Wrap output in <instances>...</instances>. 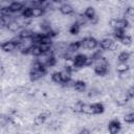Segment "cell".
Wrapping results in <instances>:
<instances>
[{
    "mask_svg": "<svg viewBox=\"0 0 134 134\" xmlns=\"http://www.w3.org/2000/svg\"><path fill=\"white\" fill-rule=\"evenodd\" d=\"M82 47L84 48H87V49H94L98 46V42L95 38H92V37H87V38H84L82 41Z\"/></svg>",
    "mask_w": 134,
    "mask_h": 134,
    "instance_id": "obj_1",
    "label": "cell"
},
{
    "mask_svg": "<svg viewBox=\"0 0 134 134\" xmlns=\"http://www.w3.org/2000/svg\"><path fill=\"white\" fill-rule=\"evenodd\" d=\"M86 59H87V55L85 54H76L73 58V66L76 68H82L86 66Z\"/></svg>",
    "mask_w": 134,
    "mask_h": 134,
    "instance_id": "obj_2",
    "label": "cell"
},
{
    "mask_svg": "<svg viewBox=\"0 0 134 134\" xmlns=\"http://www.w3.org/2000/svg\"><path fill=\"white\" fill-rule=\"evenodd\" d=\"M120 128H121V124H120V121L118 119H113L108 125V130H109V132L111 134H115V133L119 132Z\"/></svg>",
    "mask_w": 134,
    "mask_h": 134,
    "instance_id": "obj_3",
    "label": "cell"
},
{
    "mask_svg": "<svg viewBox=\"0 0 134 134\" xmlns=\"http://www.w3.org/2000/svg\"><path fill=\"white\" fill-rule=\"evenodd\" d=\"M108 72V64H96L94 67V73L96 75L103 76Z\"/></svg>",
    "mask_w": 134,
    "mask_h": 134,
    "instance_id": "obj_4",
    "label": "cell"
},
{
    "mask_svg": "<svg viewBox=\"0 0 134 134\" xmlns=\"http://www.w3.org/2000/svg\"><path fill=\"white\" fill-rule=\"evenodd\" d=\"M130 25L129 23V20L122 18V19H115V22H114V28H120V29H125L128 28Z\"/></svg>",
    "mask_w": 134,
    "mask_h": 134,
    "instance_id": "obj_5",
    "label": "cell"
},
{
    "mask_svg": "<svg viewBox=\"0 0 134 134\" xmlns=\"http://www.w3.org/2000/svg\"><path fill=\"white\" fill-rule=\"evenodd\" d=\"M113 42H114L113 40H111L109 38H105V39H103L102 41L98 42V46L102 50H110Z\"/></svg>",
    "mask_w": 134,
    "mask_h": 134,
    "instance_id": "obj_6",
    "label": "cell"
},
{
    "mask_svg": "<svg viewBox=\"0 0 134 134\" xmlns=\"http://www.w3.org/2000/svg\"><path fill=\"white\" fill-rule=\"evenodd\" d=\"M17 48V45L15 44V42L13 40L9 41H5L4 43H2V50L5 52H12Z\"/></svg>",
    "mask_w": 134,
    "mask_h": 134,
    "instance_id": "obj_7",
    "label": "cell"
},
{
    "mask_svg": "<svg viewBox=\"0 0 134 134\" xmlns=\"http://www.w3.org/2000/svg\"><path fill=\"white\" fill-rule=\"evenodd\" d=\"M84 16H85V18L87 20H91L92 21V20L96 19V12L92 6H88L84 12Z\"/></svg>",
    "mask_w": 134,
    "mask_h": 134,
    "instance_id": "obj_8",
    "label": "cell"
},
{
    "mask_svg": "<svg viewBox=\"0 0 134 134\" xmlns=\"http://www.w3.org/2000/svg\"><path fill=\"white\" fill-rule=\"evenodd\" d=\"M8 7L12 10V13H18V12H21L23 9L24 5L19 1H14L8 5Z\"/></svg>",
    "mask_w": 134,
    "mask_h": 134,
    "instance_id": "obj_9",
    "label": "cell"
},
{
    "mask_svg": "<svg viewBox=\"0 0 134 134\" xmlns=\"http://www.w3.org/2000/svg\"><path fill=\"white\" fill-rule=\"evenodd\" d=\"M60 12H61V14H63V15H65V16H68V15H71L72 13H73V7L70 5V4H68V3H65V4H62L61 6H60Z\"/></svg>",
    "mask_w": 134,
    "mask_h": 134,
    "instance_id": "obj_10",
    "label": "cell"
},
{
    "mask_svg": "<svg viewBox=\"0 0 134 134\" xmlns=\"http://www.w3.org/2000/svg\"><path fill=\"white\" fill-rule=\"evenodd\" d=\"M91 109H92V114H100L105 111V107L103 104L100 103H94L91 105Z\"/></svg>",
    "mask_w": 134,
    "mask_h": 134,
    "instance_id": "obj_11",
    "label": "cell"
},
{
    "mask_svg": "<svg viewBox=\"0 0 134 134\" xmlns=\"http://www.w3.org/2000/svg\"><path fill=\"white\" fill-rule=\"evenodd\" d=\"M81 47H82L81 41H74V42H71V43L68 45V47H67L66 49H68V50H67L68 52H75V51H77Z\"/></svg>",
    "mask_w": 134,
    "mask_h": 134,
    "instance_id": "obj_12",
    "label": "cell"
},
{
    "mask_svg": "<svg viewBox=\"0 0 134 134\" xmlns=\"http://www.w3.org/2000/svg\"><path fill=\"white\" fill-rule=\"evenodd\" d=\"M44 15V8L41 6H34L31 7V17L39 18Z\"/></svg>",
    "mask_w": 134,
    "mask_h": 134,
    "instance_id": "obj_13",
    "label": "cell"
},
{
    "mask_svg": "<svg viewBox=\"0 0 134 134\" xmlns=\"http://www.w3.org/2000/svg\"><path fill=\"white\" fill-rule=\"evenodd\" d=\"M29 54H31L34 57H40V55L43 54V52H42L40 46L37 45V44H35V45H31L29 47Z\"/></svg>",
    "mask_w": 134,
    "mask_h": 134,
    "instance_id": "obj_14",
    "label": "cell"
},
{
    "mask_svg": "<svg viewBox=\"0 0 134 134\" xmlns=\"http://www.w3.org/2000/svg\"><path fill=\"white\" fill-rule=\"evenodd\" d=\"M46 119H47V114H45V113L39 114L38 116H36L34 118V125L35 126H42Z\"/></svg>",
    "mask_w": 134,
    "mask_h": 134,
    "instance_id": "obj_15",
    "label": "cell"
},
{
    "mask_svg": "<svg viewBox=\"0 0 134 134\" xmlns=\"http://www.w3.org/2000/svg\"><path fill=\"white\" fill-rule=\"evenodd\" d=\"M43 75H44V73H42L41 71L36 70V69H31V70L29 71V79H30L31 81H38V80H40Z\"/></svg>",
    "mask_w": 134,
    "mask_h": 134,
    "instance_id": "obj_16",
    "label": "cell"
},
{
    "mask_svg": "<svg viewBox=\"0 0 134 134\" xmlns=\"http://www.w3.org/2000/svg\"><path fill=\"white\" fill-rule=\"evenodd\" d=\"M32 34H34L32 30L27 29V28H24V29H22V30L19 32V37H20L22 40H24V39L26 40V39H30L31 36H32Z\"/></svg>",
    "mask_w": 134,
    "mask_h": 134,
    "instance_id": "obj_17",
    "label": "cell"
},
{
    "mask_svg": "<svg viewBox=\"0 0 134 134\" xmlns=\"http://www.w3.org/2000/svg\"><path fill=\"white\" fill-rule=\"evenodd\" d=\"M130 53L128 51H121L118 57H117V60L119 63H128V61L130 60Z\"/></svg>",
    "mask_w": 134,
    "mask_h": 134,
    "instance_id": "obj_18",
    "label": "cell"
},
{
    "mask_svg": "<svg viewBox=\"0 0 134 134\" xmlns=\"http://www.w3.org/2000/svg\"><path fill=\"white\" fill-rule=\"evenodd\" d=\"M72 88L77 92H82V91H84L86 89V83L84 81H75V83H74Z\"/></svg>",
    "mask_w": 134,
    "mask_h": 134,
    "instance_id": "obj_19",
    "label": "cell"
},
{
    "mask_svg": "<svg viewBox=\"0 0 134 134\" xmlns=\"http://www.w3.org/2000/svg\"><path fill=\"white\" fill-rule=\"evenodd\" d=\"M126 30L125 29H120V28H114V31H113V37L116 39V40H120L125 35H126Z\"/></svg>",
    "mask_w": 134,
    "mask_h": 134,
    "instance_id": "obj_20",
    "label": "cell"
},
{
    "mask_svg": "<svg viewBox=\"0 0 134 134\" xmlns=\"http://www.w3.org/2000/svg\"><path fill=\"white\" fill-rule=\"evenodd\" d=\"M80 30H81V25H80L77 22H74V23L71 24L70 27H69V32H70L71 35H77V34L80 32Z\"/></svg>",
    "mask_w": 134,
    "mask_h": 134,
    "instance_id": "obj_21",
    "label": "cell"
},
{
    "mask_svg": "<svg viewBox=\"0 0 134 134\" xmlns=\"http://www.w3.org/2000/svg\"><path fill=\"white\" fill-rule=\"evenodd\" d=\"M129 69H130V66L128 65V63H119L116 68L117 72H119V73H126Z\"/></svg>",
    "mask_w": 134,
    "mask_h": 134,
    "instance_id": "obj_22",
    "label": "cell"
},
{
    "mask_svg": "<svg viewBox=\"0 0 134 134\" xmlns=\"http://www.w3.org/2000/svg\"><path fill=\"white\" fill-rule=\"evenodd\" d=\"M6 27H7V29L9 30V31H17L18 29H19V27H20V24L18 23V22H14V21H12V22H8L7 24H6Z\"/></svg>",
    "mask_w": 134,
    "mask_h": 134,
    "instance_id": "obj_23",
    "label": "cell"
},
{
    "mask_svg": "<svg viewBox=\"0 0 134 134\" xmlns=\"http://www.w3.org/2000/svg\"><path fill=\"white\" fill-rule=\"evenodd\" d=\"M21 15L24 19H29L31 18V7H28V6H25L23 7V9L21 10Z\"/></svg>",
    "mask_w": 134,
    "mask_h": 134,
    "instance_id": "obj_24",
    "label": "cell"
},
{
    "mask_svg": "<svg viewBox=\"0 0 134 134\" xmlns=\"http://www.w3.org/2000/svg\"><path fill=\"white\" fill-rule=\"evenodd\" d=\"M12 14H13V13H12V10L9 9L8 5H7V6H2V7L0 8V15H1L2 17H9Z\"/></svg>",
    "mask_w": 134,
    "mask_h": 134,
    "instance_id": "obj_25",
    "label": "cell"
},
{
    "mask_svg": "<svg viewBox=\"0 0 134 134\" xmlns=\"http://www.w3.org/2000/svg\"><path fill=\"white\" fill-rule=\"evenodd\" d=\"M51 80H52V82H54L55 84H62V83H63L62 76H61V72H54V73H52Z\"/></svg>",
    "mask_w": 134,
    "mask_h": 134,
    "instance_id": "obj_26",
    "label": "cell"
},
{
    "mask_svg": "<svg viewBox=\"0 0 134 134\" xmlns=\"http://www.w3.org/2000/svg\"><path fill=\"white\" fill-rule=\"evenodd\" d=\"M81 112H82V113H85V114H92L91 105L83 103V105H82V109H81Z\"/></svg>",
    "mask_w": 134,
    "mask_h": 134,
    "instance_id": "obj_27",
    "label": "cell"
},
{
    "mask_svg": "<svg viewBox=\"0 0 134 134\" xmlns=\"http://www.w3.org/2000/svg\"><path fill=\"white\" fill-rule=\"evenodd\" d=\"M119 42L121 43V44H124V45H131V43H132V38H131V36H129V35H125L120 40H119Z\"/></svg>",
    "mask_w": 134,
    "mask_h": 134,
    "instance_id": "obj_28",
    "label": "cell"
},
{
    "mask_svg": "<svg viewBox=\"0 0 134 134\" xmlns=\"http://www.w3.org/2000/svg\"><path fill=\"white\" fill-rule=\"evenodd\" d=\"M124 120L127 122V124H133L134 122V113L130 112L128 114H126L124 116Z\"/></svg>",
    "mask_w": 134,
    "mask_h": 134,
    "instance_id": "obj_29",
    "label": "cell"
},
{
    "mask_svg": "<svg viewBox=\"0 0 134 134\" xmlns=\"http://www.w3.org/2000/svg\"><path fill=\"white\" fill-rule=\"evenodd\" d=\"M39 44H48V45H50V44H51V38L48 37V36H46V35H43L42 38H41V40H40V43H39ZM39 44H38V45H39Z\"/></svg>",
    "mask_w": 134,
    "mask_h": 134,
    "instance_id": "obj_30",
    "label": "cell"
},
{
    "mask_svg": "<svg viewBox=\"0 0 134 134\" xmlns=\"http://www.w3.org/2000/svg\"><path fill=\"white\" fill-rule=\"evenodd\" d=\"M133 14H134V12H133V8L131 7V6H129L128 8H126V12H125V19H127V20H129V19H131L132 17H133Z\"/></svg>",
    "mask_w": 134,
    "mask_h": 134,
    "instance_id": "obj_31",
    "label": "cell"
},
{
    "mask_svg": "<svg viewBox=\"0 0 134 134\" xmlns=\"http://www.w3.org/2000/svg\"><path fill=\"white\" fill-rule=\"evenodd\" d=\"M74 83H75V81H74V80H72V79L70 77L69 80H67L66 82H64V83H63V86H64V87H67V88H70V87H73Z\"/></svg>",
    "mask_w": 134,
    "mask_h": 134,
    "instance_id": "obj_32",
    "label": "cell"
},
{
    "mask_svg": "<svg viewBox=\"0 0 134 134\" xmlns=\"http://www.w3.org/2000/svg\"><path fill=\"white\" fill-rule=\"evenodd\" d=\"M82 105H83V102H76V103L73 105V110H74L75 112H81Z\"/></svg>",
    "mask_w": 134,
    "mask_h": 134,
    "instance_id": "obj_33",
    "label": "cell"
},
{
    "mask_svg": "<svg viewBox=\"0 0 134 134\" xmlns=\"http://www.w3.org/2000/svg\"><path fill=\"white\" fill-rule=\"evenodd\" d=\"M127 96L130 97V98H132V97L134 96V88H133V87H130V88H129V90H128V92H127Z\"/></svg>",
    "mask_w": 134,
    "mask_h": 134,
    "instance_id": "obj_34",
    "label": "cell"
},
{
    "mask_svg": "<svg viewBox=\"0 0 134 134\" xmlns=\"http://www.w3.org/2000/svg\"><path fill=\"white\" fill-rule=\"evenodd\" d=\"M46 1H48V0H38V2H39V3H45Z\"/></svg>",
    "mask_w": 134,
    "mask_h": 134,
    "instance_id": "obj_35",
    "label": "cell"
},
{
    "mask_svg": "<svg viewBox=\"0 0 134 134\" xmlns=\"http://www.w3.org/2000/svg\"><path fill=\"white\" fill-rule=\"evenodd\" d=\"M50 1H52V2H57V3H58V2H61L62 0H50Z\"/></svg>",
    "mask_w": 134,
    "mask_h": 134,
    "instance_id": "obj_36",
    "label": "cell"
},
{
    "mask_svg": "<svg viewBox=\"0 0 134 134\" xmlns=\"http://www.w3.org/2000/svg\"><path fill=\"white\" fill-rule=\"evenodd\" d=\"M0 49H2V42L0 41Z\"/></svg>",
    "mask_w": 134,
    "mask_h": 134,
    "instance_id": "obj_37",
    "label": "cell"
},
{
    "mask_svg": "<svg viewBox=\"0 0 134 134\" xmlns=\"http://www.w3.org/2000/svg\"><path fill=\"white\" fill-rule=\"evenodd\" d=\"M120 1H121V2H126L127 0H120Z\"/></svg>",
    "mask_w": 134,
    "mask_h": 134,
    "instance_id": "obj_38",
    "label": "cell"
}]
</instances>
